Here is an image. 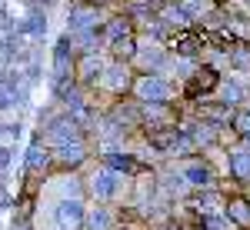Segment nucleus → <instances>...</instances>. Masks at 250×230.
I'll list each match as a JSON object with an SVG mask.
<instances>
[{"mask_svg":"<svg viewBox=\"0 0 250 230\" xmlns=\"http://www.w3.org/2000/svg\"><path fill=\"white\" fill-rule=\"evenodd\" d=\"M233 3H237L240 10H247V14H250V0H233Z\"/></svg>","mask_w":250,"mask_h":230,"instance_id":"20","label":"nucleus"},{"mask_svg":"<svg viewBox=\"0 0 250 230\" xmlns=\"http://www.w3.org/2000/svg\"><path fill=\"white\" fill-rule=\"evenodd\" d=\"M230 164V184L237 190H250V140H233L227 147Z\"/></svg>","mask_w":250,"mask_h":230,"instance_id":"7","label":"nucleus"},{"mask_svg":"<svg viewBox=\"0 0 250 230\" xmlns=\"http://www.w3.org/2000/svg\"><path fill=\"white\" fill-rule=\"evenodd\" d=\"M130 97L137 104H184L180 84L170 80L167 74H137Z\"/></svg>","mask_w":250,"mask_h":230,"instance_id":"3","label":"nucleus"},{"mask_svg":"<svg viewBox=\"0 0 250 230\" xmlns=\"http://www.w3.org/2000/svg\"><path fill=\"white\" fill-rule=\"evenodd\" d=\"M217 80H220V74H217L213 67H207V63H200V67L193 70V77L180 87V90H184V100H207V97L213 94V87H217Z\"/></svg>","mask_w":250,"mask_h":230,"instance_id":"11","label":"nucleus"},{"mask_svg":"<svg viewBox=\"0 0 250 230\" xmlns=\"http://www.w3.org/2000/svg\"><path fill=\"white\" fill-rule=\"evenodd\" d=\"M104 114L110 117L114 124H120L124 130H134V134H140V104H137L134 97H124V100L107 104V107H104Z\"/></svg>","mask_w":250,"mask_h":230,"instance_id":"12","label":"nucleus"},{"mask_svg":"<svg viewBox=\"0 0 250 230\" xmlns=\"http://www.w3.org/2000/svg\"><path fill=\"white\" fill-rule=\"evenodd\" d=\"M167 60H170V50L164 40H150L144 34H137V50L130 57V67L137 74H164Z\"/></svg>","mask_w":250,"mask_h":230,"instance_id":"4","label":"nucleus"},{"mask_svg":"<svg viewBox=\"0 0 250 230\" xmlns=\"http://www.w3.org/2000/svg\"><path fill=\"white\" fill-rule=\"evenodd\" d=\"M224 217H227L237 230H250V193L247 190H230L227 193Z\"/></svg>","mask_w":250,"mask_h":230,"instance_id":"13","label":"nucleus"},{"mask_svg":"<svg viewBox=\"0 0 250 230\" xmlns=\"http://www.w3.org/2000/svg\"><path fill=\"white\" fill-rule=\"evenodd\" d=\"M157 17L164 20V27H167L170 34H177V30H190L193 27L190 17L180 10V3H160V7H157Z\"/></svg>","mask_w":250,"mask_h":230,"instance_id":"14","label":"nucleus"},{"mask_svg":"<svg viewBox=\"0 0 250 230\" xmlns=\"http://www.w3.org/2000/svg\"><path fill=\"white\" fill-rule=\"evenodd\" d=\"M177 3H180V10H184V14L190 17L193 27H197V23H200V20H204V17H207V14L213 10L210 0H177Z\"/></svg>","mask_w":250,"mask_h":230,"instance_id":"16","label":"nucleus"},{"mask_svg":"<svg viewBox=\"0 0 250 230\" xmlns=\"http://www.w3.org/2000/svg\"><path fill=\"white\" fill-rule=\"evenodd\" d=\"M20 170H23V180H27V190L34 193L40 180H43L47 173H54V153H50V147L40 144L37 137H34V144L23 153V167H20Z\"/></svg>","mask_w":250,"mask_h":230,"instance_id":"5","label":"nucleus"},{"mask_svg":"<svg viewBox=\"0 0 250 230\" xmlns=\"http://www.w3.org/2000/svg\"><path fill=\"white\" fill-rule=\"evenodd\" d=\"M154 230H180L177 224H164V227H154Z\"/></svg>","mask_w":250,"mask_h":230,"instance_id":"21","label":"nucleus"},{"mask_svg":"<svg viewBox=\"0 0 250 230\" xmlns=\"http://www.w3.org/2000/svg\"><path fill=\"white\" fill-rule=\"evenodd\" d=\"M230 130H233L237 140H250V104H244V107H237V110H233Z\"/></svg>","mask_w":250,"mask_h":230,"instance_id":"17","label":"nucleus"},{"mask_svg":"<svg viewBox=\"0 0 250 230\" xmlns=\"http://www.w3.org/2000/svg\"><path fill=\"white\" fill-rule=\"evenodd\" d=\"M200 227H204V230H237L224 213H220V217H204V220H200Z\"/></svg>","mask_w":250,"mask_h":230,"instance_id":"18","label":"nucleus"},{"mask_svg":"<svg viewBox=\"0 0 250 230\" xmlns=\"http://www.w3.org/2000/svg\"><path fill=\"white\" fill-rule=\"evenodd\" d=\"M124 210H127V207H114V204H97V200H87L83 227H80V230H117Z\"/></svg>","mask_w":250,"mask_h":230,"instance_id":"8","label":"nucleus"},{"mask_svg":"<svg viewBox=\"0 0 250 230\" xmlns=\"http://www.w3.org/2000/svg\"><path fill=\"white\" fill-rule=\"evenodd\" d=\"M74 67H77V50H74L70 37L63 34V37H60V43L54 47V60H50L54 84H67V80H74Z\"/></svg>","mask_w":250,"mask_h":230,"instance_id":"9","label":"nucleus"},{"mask_svg":"<svg viewBox=\"0 0 250 230\" xmlns=\"http://www.w3.org/2000/svg\"><path fill=\"white\" fill-rule=\"evenodd\" d=\"M227 187H210V190H200L193 193V197H187V200H180L187 210L193 213V217H220L224 213V207H227Z\"/></svg>","mask_w":250,"mask_h":230,"instance_id":"6","label":"nucleus"},{"mask_svg":"<svg viewBox=\"0 0 250 230\" xmlns=\"http://www.w3.org/2000/svg\"><path fill=\"white\" fill-rule=\"evenodd\" d=\"M83 190H87V200H97V204H114V207H127L130 204V187H134V173H124L104 164L100 157H94L83 170Z\"/></svg>","mask_w":250,"mask_h":230,"instance_id":"1","label":"nucleus"},{"mask_svg":"<svg viewBox=\"0 0 250 230\" xmlns=\"http://www.w3.org/2000/svg\"><path fill=\"white\" fill-rule=\"evenodd\" d=\"M227 63H230V70L250 74V43H240V40H233V47L227 50Z\"/></svg>","mask_w":250,"mask_h":230,"instance_id":"15","label":"nucleus"},{"mask_svg":"<svg viewBox=\"0 0 250 230\" xmlns=\"http://www.w3.org/2000/svg\"><path fill=\"white\" fill-rule=\"evenodd\" d=\"M167 50H170L173 57H187V60H200L204 54V34L190 27V30H177L167 37Z\"/></svg>","mask_w":250,"mask_h":230,"instance_id":"10","label":"nucleus"},{"mask_svg":"<svg viewBox=\"0 0 250 230\" xmlns=\"http://www.w3.org/2000/svg\"><path fill=\"white\" fill-rule=\"evenodd\" d=\"M247 193H250V190H247Z\"/></svg>","mask_w":250,"mask_h":230,"instance_id":"22","label":"nucleus"},{"mask_svg":"<svg viewBox=\"0 0 250 230\" xmlns=\"http://www.w3.org/2000/svg\"><path fill=\"white\" fill-rule=\"evenodd\" d=\"M134 77L137 70L127 63V60H107V67H104V74L97 77L94 87H87L90 94H94L97 107L104 110L107 104H114V100H124V97H130V87H134Z\"/></svg>","mask_w":250,"mask_h":230,"instance_id":"2","label":"nucleus"},{"mask_svg":"<svg viewBox=\"0 0 250 230\" xmlns=\"http://www.w3.org/2000/svg\"><path fill=\"white\" fill-rule=\"evenodd\" d=\"M14 230H34V227H30V220H27V217L20 213V217H17V224H14Z\"/></svg>","mask_w":250,"mask_h":230,"instance_id":"19","label":"nucleus"}]
</instances>
